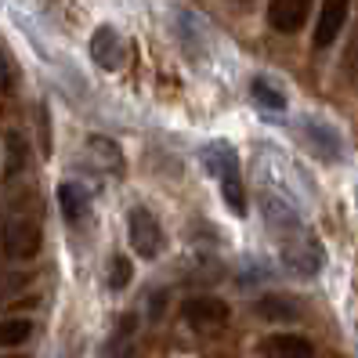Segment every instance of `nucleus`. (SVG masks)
Masks as SVG:
<instances>
[{"instance_id": "20e7f679", "label": "nucleus", "mask_w": 358, "mask_h": 358, "mask_svg": "<svg viewBox=\"0 0 358 358\" xmlns=\"http://www.w3.org/2000/svg\"><path fill=\"white\" fill-rule=\"evenodd\" d=\"M297 134L304 141V149L322 159V163H341L344 159V138L336 127H329L326 120H315V116H301L297 120Z\"/></svg>"}, {"instance_id": "2eb2a0df", "label": "nucleus", "mask_w": 358, "mask_h": 358, "mask_svg": "<svg viewBox=\"0 0 358 358\" xmlns=\"http://www.w3.org/2000/svg\"><path fill=\"white\" fill-rule=\"evenodd\" d=\"M33 336L29 319H0V348H22Z\"/></svg>"}, {"instance_id": "ddd939ff", "label": "nucleus", "mask_w": 358, "mask_h": 358, "mask_svg": "<svg viewBox=\"0 0 358 358\" xmlns=\"http://www.w3.org/2000/svg\"><path fill=\"white\" fill-rule=\"evenodd\" d=\"M250 98H254L257 109L268 113V116H282L286 113V94L275 87V83H268L264 76H257L254 83H250Z\"/></svg>"}, {"instance_id": "9d476101", "label": "nucleus", "mask_w": 358, "mask_h": 358, "mask_svg": "<svg viewBox=\"0 0 358 358\" xmlns=\"http://www.w3.org/2000/svg\"><path fill=\"white\" fill-rule=\"evenodd\" d=\"M181 311H185V322L196 329H214L228 322V304L221 297H188Z\"/></svg>"}, {"instance_id": "9b49d317", "label": "nucleus", "mask_w": 358, "mask_h": 358, "mask_svg": "<svg viewBox=\"0 0 358 358\" xmlns=\"http://www.w3.org/2000/svg\"><path fill=\"white\" fill-rule=\"evenodd\" d=\"M264 358H315V348L301 333H271L261 344Z\"/></svg>"}, {"instance_id": "6e6552de", "label": "nucleus", "mask_w": 358, "mask_h": 358, "mask_svg": "<svg viewBox=\"0 0 358 358\" xmlns=\"http://www.w3.org/2000/svg\"><path fill=\"white\" fill-rule=\"evenodd\" d=\"M348 11H351V0H322V11H319V22H315V48L326 51L336 44L344 22H348Z\"/></svg>"}, {"instance_id": "423d86ee", "label": "nucleus", "mask_w": 358, "mask_h": 358, "mask_svg": "<svg viewBox=\"0 0 358 358\" xmlns=\"http://www.w3.org/2000/svg\"><path fill=\"white\" fill-rule=\"evenodd\" d=\"M171 18H174V36H178V44H181V51L188 55V58H203L206 55V26L199 22V15L196 11H188V8H181V4H174V11H171Z\"/></svg>"}, {"instance_id": "6ab92c4d", "label": "nucleus", "mask_w": 358, "mask_h": 358, "mask_svg": "<svg viewBox=\"0 0 358 358\" xmlns=\"http://www.w3.org/2000/svg\"><path fill=\"white\" fill-rule=\"evenodd\" d=\"M0 358H26V355H0Z\"/></svg>"}, {"instance_id": "f8f14e48", "label": "nucleus", "mask_w": 358, "mask_h": 358, "mask_svg": "<svg viewBox=\"0 0 358 358\" xmlns=\"http://www.w3.org/2000/svg\"><path fill=\"white\" fill-rule=\"evenodd\" d=\"M58 206H62V217H66L69 224L87 221V214H91L87 188L76 185V181H62V185H58Z\"/></svg>"}, {"instance_id": "39448f33", "label": "nucleus", "mask_w": 358, "mask_h": 358, "mask_svg": "<svg viewBox=\"0 0 358 358\" xmlns=\"http://www.w3.org/2000/svg\"><path fill=\"white\" fill-rule=\"evenodd\" d=\"M127 236H131V250L145 261H156L166 246V236H163V224L156 221L152 210L145 206H131L127 214Z\"/></svg>"}, {"instance_id": "a211bd4d", "label": "nucleus", "mask_w": 358, "mask_h": 358, "mask_svg": "<svg viewBox=\"0 0 358 358\" xmlns=\"http://www.w3.org/2000/svg\"><path fill=\"white\" fill-rule=\"evenodd\" d=\"M341 73L348 76V83H358V26L348 40V48H344V58H341Z\"/></svg>"}, {"instance_id": "f3484780", "label": "nucleus", "mask_w": 358, "mask_h": 358, "mask_svg": "<svg viewBox=\"0 0 358 358\" xmlns=\"http://www.w3.org/2000/svg\"><path fill=\"white\" fill-rule=\"evenodd\" d=\"M131 279H134V268H131L127 254H116V257L109 261V289H123Z\"/></svg>"}, {"instance_id": "1a4fd4ad", "label": "nucleus", "mask_w": 358, "mask_h": 358, "mask_svg": "<svg viewBox=\"0 0 358 358\" xmlns=\"http://www.w3.org/2000/svg\"><path fill=\"white\" fill-rule=\"evenodd\" d=\"M311 4L315 0H268V22L275 33H297L308 15H311Z\"/></svg>"}, {"instance_id": "4468645a", "label": "nucleus", "mask_w": 358, "mask_h": 358, "mask_svg": "<svg viewBox=\"0 0 358 358\" xmlns=\"http://www.w3.org/2000/svg\"><path fill=\"white\" fill-rule=\"evenodd\" d=\"M254 311L261 315V319H268V322H293V319H297V304L286 301V297H279V293L261 297V301L254 304Z\"/></svg>"}, {"instance_id": "dca6fc26", "label": "nucleus", "mask_w": 358, "mask_h": 358, "mask_svg": "<svg viewBox=\"0 0 358 358\" xmlns=\"http://www.w3.org/2000/svg\"><path fill=\"white\" fill-rule=\"evenodd\" d=\"M87 152H91L94 159H98V156H101V159H109V163H113V174H123V152L116 149L109 138H98V134H94V138L87 141Z\"/></svg>"}, {"instance_id": "7ed1b4c3", "label": "nucleus", "mask_w": 358, "mask_h": 358, "mask_svg": "<svg viewBox=\"0 0 358 358\" xmlns=\"http://www.w3.org/2000/svg\"><path fill=\"white\" fill-rule=\"evenodd\" d=\"M0 243H4V254L15 257V261H29V257H36V254H40V246H44V228H40V217H36V214H22V210H15V214L4 221Z\"/></svg>"}, {"instance_id": "f257e3e1", "label": "nucleus", "mask_w": 358, "mask_h": 358, "mask_svg": "<svg viewBox=\"0 0 358 358\" xmlns=\"http://www.w3.org/2000/svg\"><path fill=\"white\" fill-rule=\"evenodd\" d=\"M199 159H203V171L221 185L224 206L236 217H243L246 214V192H243V166H239L236 149L224 141H214V145H203L199 149Z\"/></svg>"}, {"instance_id": "0eeeda50", "label": "nucleus", "mask_w": 358, "mask_h": 358, "mask_svg": "<svg viewBox=\"0 0 358 358\" xmlns=\"http://www.w3.org/2000/svg\"><path fill=\"white\" fill-rule=\"evenodd\" d=\"M91 58L98 69H123V62H127V44H123V36L113 29V26H98L94 36H91Z\"/></svg>"}, {"instance_id": "f03ea898", "label": "nucleus", "mask_w": 358, "mask_h": 358, "mask_svg": "<svg viewBox=\"0 0 358 358\" xmlns=\"http://www.w3.org/2000/svg\"><path fill=\"white\" fill-rule=\"evenodd\" d=\"M279 257H282V264H286L289 275H297V279H315V275L322 271V264H326L322 243L315 239L308 228L289 231V236L279 239Z\"/></svg>"}]
</instances>
